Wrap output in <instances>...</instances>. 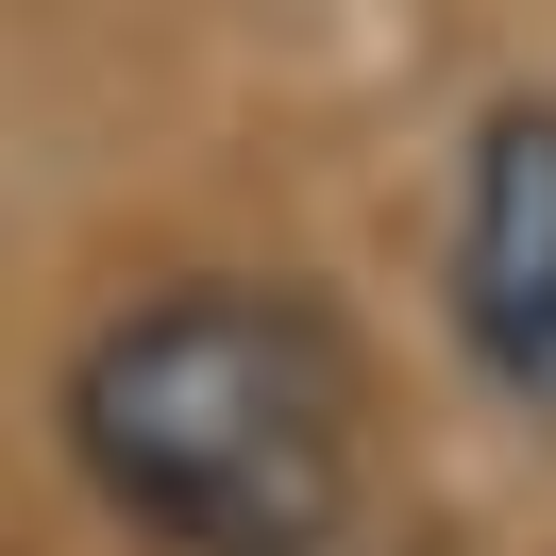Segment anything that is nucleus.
Here are the masks:
<instances>
[{
	"mask_svg": "<svg viewBox=\"0 0 556 556\" xmlns=\"http://www.w3.org/2000/svg\"><path fill=\"white\" fill-rule=\"evenodd\" d=\"M68 455L169 556H320L354 506V354L287 287L118 304L68 371Z\"/></svg>",
	"mask_w": 556,
	"mask_h": 556,
	"instance_id": "1",
	"label": "nucleus"
},
{
	"mask_svg": "<svg viewBox=\"0 0 556 556\" xmlns=\"http://www.w3.org/2000/svg\"><path fill=\"white\" fill-rule=\"evenodd\" d=\"M455 338L522 421H556V102H506L455 186Z\"/></svg>",
	"mask_w": 556,
	"mask_h": 556,
	"instance_id": "2",
	"label": "nucleus"
}]
</instances>
